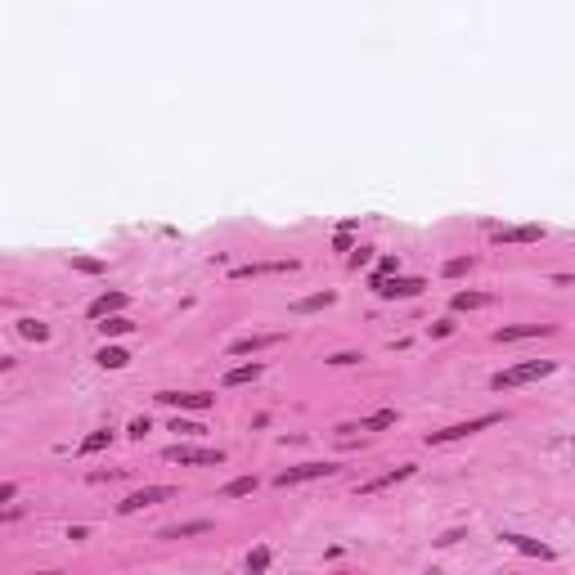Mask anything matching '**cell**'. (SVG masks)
I'll return each instance as SVG.
<instances>
[{"mask_svg": "<svg viewBox=\"0 0 575 575\" xmlns=\"http://www.w3.org/2000/svg\"><path fill=\"white\" fill-rule=\"evenodd\" d=\"M558 369V360H522L512 364V369H499L490 378L494 391H508V387H522V382H535V378H549V373Z\"/></svg>", "mask_w": 575, "mask_h": 575, "instance_id": "1", "label": "cell"}, {"mask_svg": "<svg viewBox=\"0 0 575 575\" xmlns=\"http://www.w3.org/2000/svg\"><path fill=\"white\" fill-rule=\"evenodd\" d=\"M503 423V414H481V418H467V423H454V427H440V431H427V445H449V440H467L476 431Z\"/></svg>", "mask_w": 575, "mask_h": 575, "instance_id": "2", "label": "cell"}, {"mask_svg": "<svg viewBox=\"0 0 575 575\" xmlns=\"http://www.w3.org/2000/svg\"><path fill=\"white\" fill-rule=\"evenodd\" d=\"M176 485H144V490H131L126 499L117 503V512L122 517H131V512H144V508H153V503H167V499H176Z\"/></svg>", "mask_w": 575, "mask_h": 575, "instance_id": "3", "label": "cell"}, {"mask_svg": "<svg viewBox=\"0 0 575 575\" xmlns=\"http://www.w3.org/2000/svg\"><path fill=\"white\" fill-rule=\"evenodd\" d=\"M324 476H338V463H301V467H288V472L274 476V485L288 490V485H301V481H324Z\"/></svg>", "mask_w": 575, "mask_h": 575, "instance_id": "4", "label": "cell"}, {"mask_svg": "<svg viewBox=\"0 0 575 575\" xmlns=\"http://www.w3.org/2000/svg\"><path fill=\"white\" fill-rule=\"evenodd\" d=\"M427 288V279H378V274H373V292L378 297H387V301H396V297H418Z\"/></svg>", "mask_w": 575, "mask_h": 575, "instance_id": "5", "label": "cell"}, {"mask_svg": "<svg viewBox=\"0 0 575 575\" xmlns=\"http://www.w3.org/2000/svg\"><path fill=\"white\" fill-rule=\"evenodd\" d=\"M171 463H225V449H203V445H171L167 449Z\"/></svg>", "mask_w": 575, "mask_h": 575, "instance_id": "6", "label": "cell"}, {"mask_svg": "<svg viewBox=\"0 0 575 575\" xmlns=\"http://www.w3.org/2000/svg\"><path fill=\"white\" fill-rule=\"evenodd\" d=\"M297 261L288 256V261H252V265H234L229 270V279H261V274H292Z\"/></svg>", "mask_w": 575, "mask_h": 575, "instance_id": "7", "label": "cell"}, {"mask_svg": "<svg viewBox=\"0 0 575 575\" xmlns=\"http://www.w3.org/2000/svg\"><path fill=\"white\" fill-rule=\"evenodd\" d=\"M409 476H414V463H400V467H391V472L373 476V481H360V485H356V494H382V490H391V485L409 481Z\"/></svg>", "mask_w": 575, "mask_h": 575, "instance_id": "8", "label": "cell"}, {"mask_svg": "<svg viewBox=\"0 0 575 575\" xmlns=\"http://www.w3.org/2000/svg\"><path fill=\"white\" fill-rule=\"evenodd\" d=\"M553 324H503L494 328V342H526V338H553Z\"/></svg>", "mask_w": 575, "mask_h": 575, "instance_id": "9", "label": "cell"}, {"mask_svg": "<svg viewBox=\"0 0 575 575\" xmlns=\"http://www.w3.org/2000/svg\"><path fill=\"white\" fill-rule=\"evenodd\" d=\"M162 405H180V409H212L216 396H207V391H158Z\"/></svg>", "mask_w": 575, "mask_h": 575, "instance_id": "10", "label": "cell"}, {"mask_svg": "<svg viewBox=\"0 0 575 575\" xmlns=\"http://www.w3.org/2000/svg\"><path fill=\"white\" fill-rule=\"evenodd\" d=\"M279 342H283V333H252V338L229 342V356H252V351H270V347H279Z\"/></svg>", "mask_w": 575, "mask_h": 575, "instance_id": "11", "label": "cell"}, {"mask_svg": "<svg viewBox=\"0 0 575 575\" xmlns=\"http://www.w3.org/2000/svg\"><path fill=\"white\" fill-rule=\"evenodd\" d=\"M126 310V292H103L90 301V319H108V315H122Z\"/></svg>", "mask_w": 575, "mask_h": 575, "instance_id": "12", "label": "cell"}, {"mask_svg": "<svg viewBox=\"0 0 575 575\" xmlns=\"http://www.w3.org/2000/svg\"><path fill=\"white\" fill-rule=\"evenodd\" d=\"M508 544H512L517 553H526V558H540V562H549L553 558V549L549 544H540V540H531V535H503Z\"/></svg>", "mask_w": 575, "mask_h": 575, "instance_id": "13", "label": "cell"}, {"mask_svg": "<svg viewBox=\"0 0 575 575\" xmlns=\"http://www.w3.org/2000/svg\"><path fill=\"white\" fill-rule=\"evenodd\" d=\"M261 373H265V364H238V369H225V378H220V382H225V387H247V382H256V378H261Z\"/></svg>", "mask_w": 575, "mask_h": 575, "instance_id": "14", "label": "cell"}, {"mask_svg": "<svg viewBox=\"0 0 575 575\" xmlns=\"http://www.w3.org/2000/svg\"><path fill=\"white\" fill-rule=\"evenodd\" d=\"M494 238H499V243H540L544 229L540 225H517V229H499Z\"/></svg>", "mask_w": 575, "mask_h": 575, "instance_id": "15", "label": "cell"}, {"mask_svg": "<svg viewBox=\"0 0 575 575\" xmlns=\"http://www.w3.org/2000/svg\"><path fill=\"white\" fill-rule=\"evenodd\" d=\"M490 301H494L490 292H454V297H449V306H454V310H485Z\"/></svg>", "mask_w": 575, "mask_h": 575, "instance_id": "16", "label": "cell"}, {"mask_svg": "<svg viewBox=\"0 0 575 575\" xmlns=\"http://www.w3.org/2000/svg\"><path fill=\"white\" fill-rule=\"evenodd\" d=\"M338 301V292H310L301 297V301H292V315H310V310H324V306Z\"/></svg>", "mask_w": 575, "mask_h": 575, "instance_id": "17", "label": "cell"}, {"mask_svg": "<svg viewBox=\"0 0 575 575\" xmlns=\"http://www.w3.org/2000/svg\"><path fill=\"white\" fill-rule=\"evenodd\" d=\"M94 328H99L103 338H126V333H135V324H131L126 315H108V319H99Z\"/></svg>", "mask_w": 575, "mask_h": 575, "instance_id": "18", "label": "cell"}, {"mask_svg": "<svg viewBox=\"0 0 575 575\" xmlns=\"http://www.w3.org/2000/svg\"><path fill=\"white\" fill-rule=\"evenodd\" d=\"M108 445H112V431L99 427V431H90V436L76 445V454H99V449H108Z\"/></svg>", "mask_w": 575, "mask_h": 575, "instance_id": "19", "label": "cell"}, {"mask_svg": "<svg viewBox=\"0 0 575 575\" xmlns=\"http://www.w3.org/2000/svg\"><path fill=\"white\" fill-rule=\"evenodd\" d=\"M256 490V476H234V481L220 490V499H243V494H252Z\"/></svg>", "mask_w": 575, "mask_h": 575, "instance_id": "20", "label": "cell"}, {"mask_svg": "<svg viewBox=\"0 0 575 575\" xmlns=\"http://www.w3.org/2000/svg\"><path fill=\"white\" fill-rule=\"evenodd\" d=\"M94 360H99L103 369H126V364H131V356H126V351H122V347H103V351H99V356H94Z\"/></svg>", "mask_w": 575, "mask_h": 575, "instance_id": "21", "label": "cell"}, {"mask_svg": "<svg viewBox=\"0 0 575 575\" xmlns=\"http://www.w3.org/2000/svg\"><path fill=\"white\" fill-rule=\"evenodd\" d=\"M382 427H396V409H378L360 423V431H382Z\"/></svg>", "mask_w": 575, "mask_h": 575, "instance_id": "22", "label": "cell"}, {"mask_svg": "<svg viewBox=\"0 0 575 575\" xmlns=\"http://www.w3.org/2000/svg\"><path fill=\"white\" fill-rule=\"evenodd\" d=\"M212 531V522H185V526H171V531H162V540H185V535H203Z\"/></svg>", "mask_w": 575, "mask_h": 575, "instance_id": "23", "label": "cell"}, {"mask_svg": "<svg viewBox=\"0 0 575 575\" xmlns=\"http://www.w3.org/2000/svg\"><path fill=\"white\" fill-rule=\"evenodd\" d=\"M18 333H23L27 342H45V338H50V324H41V319H18Z\"/></svg>", "mask_w": 575, "mask_h": 575, "instance_id": "24", "label": "cell"}, {"mask_svg": "<svg viewBox=\"0 0 575 575\" xmlns=\"http://www.w3.org/2000/svg\"><path fill=\"white\" fill-rule=\"evenodd\" d=\"M265 567H270V549L261 544V549H252V553H247V575H261Z\"/></svg>", "mask_w": 575, "mask_h": 575, "instance_id": "25", "label": "cell"}, {"mask_svg": "<svg viewBox=\"0 0 575 575\" xmlns=\"http://www.w3.org/2000/svg\"><path fill=\"white\" fill-rule=\"evenodd\" d=\"M467 270H472V256H454V261H445L449 279H458V274H467Z\"/></svg>", "mask_w": 575, "mask_h": 575, "instance_id": "26", "label": "cell"}, {"mask_svg": "<svg viewBox=\"0 0 575 575\" xmlns=\"http://www.w3.org/2000/svg\"><path fill=\"white\" fill-rule=\"evenodd\" d=\"M72 265H76L81 274H99V270H103V261H94V256H72Z\"/></svg>", "mask_w": 575, "mask_h": 575, "instance_id": "27", "label": "cell"}, {"mask_svg": "<svg viewBox=\"0 0 575 575\" xmlns=\"http://www.w3.org/2000/svg\"><path fill=\"white\" fill-rule=\"evenodd\" d=\"M171 431H180V436H203V427H198V423H185V418H176Z\"/></svg>", "mask_w": 575, "mask_h": 575, "instance_id": "28", "label": "cell"}, {"mask_svg": "<svg viewBox=\"0 0 575 575\" xmlns=\"http://www.w3.org/2000/svg\"><path fill=\"white\" fill-rule=\"evenodd\" d=\"M328 364H338V369H347V364H360L356 351H338V356H328Z\"/></svg>", "mask_w": 575, "mask_h": 575, "instance_id": "29", "label": "cell"}, {"mask_svg": "<svg viewBox=\"0 0 575 575\" xmlns=\"http://www.w3.org/2000/svg\"><path fill=\"white\" fill-rule=\"evenodd\" d=\"M131 436H135V440H144V436H149V418H131Z\"/></svg>", "mask_w": 575, "mask_h": 575, "instance_id": "30", "label": "cell"}, {"mask_svg": "<svg viewBox=\"0 0 575 575\" xmlns=\"http://www.w3.org/2000/svg\"><path fill=\"white\" fill-rule=\"evenodd\" d=\"M373 261V247H360L356 256H351V270H360V265H369Z\"/></svg>", "mask_w": 575, "mask_h": 575, "instance_id": "31", "label": "cell"}, {"mask_svg": "<svg viewBox=\"0 0 575 575\" xmlns=\"http://www.w3.org/2000/svg\"><path fill=\"white\" fill-rule=\"evenodd\" d=\"M449 333H454V324H449V319H436V324H431V338H449Z\"/></svg>", "mask_w": 575, "mask_h": 575, "instance_id": "32", "label": "cell"}, {"mask_svg": "<svg viewBox=\"0 0 575 575\" xmlns=\"http://www.w3.org/2000/svg\"><path fill=\"white\" fill-rule=\"evenodd\" d=\"M333 247H338V252H351V229H338V238H333Z\"/></svg>", "mask_w": 575, "mask_h": 575, "instance_id": "33", "label": "cell"}, {"mask_svg": "<svg viewBox=\"0 0 575 575\" xmlns=\"http://www.w3.org/2000/svg\"><path fill=\"white\" fill-rule=\"evenodd\" d=\"M391 270H396V256H382V261H378V279H382V274H391Z\"/></svg>", "mask_w": 575, "mask_h": 575, "instance_id": "34", "label": "cell"}, {"mask_svg": "<svg viewBox=\"0 0 575 575\" xmlns=\"http://www.w3.org/2000/svg\"><path fill=\"white\" fill-rule=\"evenodd\" d=\"M36 575H59V571H36Z\"/></svg>", "mask_w": 575, "mask_h": 575, "instance_id": "35", "label": "cell"}]
</instances>
